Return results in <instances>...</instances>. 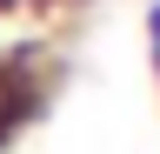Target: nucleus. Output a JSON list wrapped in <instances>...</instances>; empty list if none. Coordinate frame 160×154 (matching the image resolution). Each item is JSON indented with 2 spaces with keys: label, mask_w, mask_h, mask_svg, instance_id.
<instances>
[{
  "label": "nucleus",
  "mask_w": 160,
  "mask_h": 154,
  "mask_svg": "<svg viewBox=\"0 0 160 154\" xmlns=\"http://www.w3.org/2000/svg\"><path fill=\"white\" fill-rule=\"evenodd\" d=\"M147 47H160V0L147 7Z\"/></svg>",
  "instance_id": "f03ea898"
},
{
  "label": "nucleus",
  "mask_w": 160,
  "mask_h": 154,
  "mask_svg": "<svg viewBox=\"0 0 160 154\" xmlns=\"http://www.w3.org/2000/svg\"><path fill=\"white\" fill-rule=\"evenodd\" d=\"M40 7H53V0H0V13H40Z\"/></svg>",
  "instance_id": "f257e3e1"
},
{
  "label": "nucleus",
  "mask_w": 160,
  "mask_h": 154,
  "mask_svg": "<svg viewBox=\"0 0 160 154\" xmlns=\"http://www.w3.org/2000/svg\"><path fill=\"white\" fill-rule=\"evenodd\" d=\"M153 74H160V47H153Z\"/></svg>",
  "instance_id": "7ed1b4c3"
}]
</instances>
